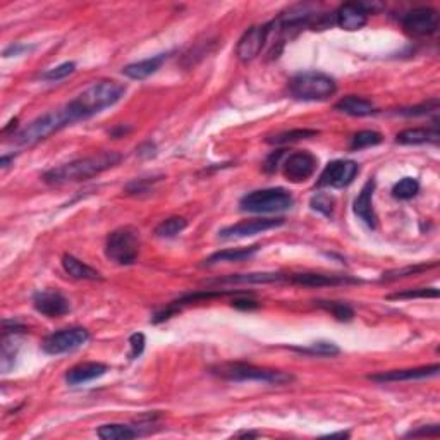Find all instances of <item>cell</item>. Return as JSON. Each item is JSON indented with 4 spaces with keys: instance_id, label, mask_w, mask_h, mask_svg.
Masks as SVG:
<instances>
[{
    "instance_id": "42",
    "label": "cell",
    "mask_w": 440,
    "mask_h": 440,
    "mask_svg": "<svg viewBox=\"0 0 440 440\" xmlns=\"http://www.w3.org/2000/svg\"><path fill=\"white\" fill-rule=\"evenodd\" d=\"M232 307L237 308V310H255L258 308V301L251 299V298H236L232 299Z\"/></svg>"
},
{
    "instance_id": "5",
    "label": "cell",
    "mask_w": 440,
    "mask_h": 440,
    "mask_svg": "<svg viewBox=\"0 0 440 440\" xmlns=\"http://www.w3.org/2000/svg\"><path fill=\"white\" fill-rule=\"evenodd\" d=\"M289 91L298 100H327L337 91L334 78L323 73H301L296 74L289 83Z\"/></svg>"
},
{
    "instance_id": "40",
    "label": "cell",
    "mask_w": 440,
    "mask_h": 440,
    "mask_svg": "<svg viewBox=\"0 0 440 440\" xmlns=\"http://www.w3.org/2000/svg\"><path fill=\"white\" fill-rule=\"evenodd\" d=\"M284 152L285 150H277V152H273L272 155L268 157L267 160H265V165H263L265 172H275L277 167H279V164H280V158L284 157Z\"/></svg>"
},
{
    "instance_id": "33",
    "label": "cell",
    "mask_w": 440,
    "mask_h": 440,
    "mask_svg": "<svg viewBox=\"0 0 440 440\" xmlns=\"http://www.w3.org/2000/svg\"><path fill=\"white\" fill-rule=\"evenodd\" d=\"M420 191V182L415 177H404L392 188V194L398 200H411Z\"/></svg>"
},
{
    "instance_id": "35",
    "label": "cell",
    "mask_w": 440,
    "mask_h": 440,
    "mask_svg": "<svg viewBox=\"0 0 440 440\" xmlns=\"http://www.w3.org/2000/svg\"><path fill=\"white\" fill-rule=\"evenodd\" d=\"M388 299H418V298H439V291L435 287H422V289H408V291L396 292L387 296Z\"/></svg>"
},
{
    "instance_id": "23",
    "label": "cell",
    "mask_w": 440,
    "mask_h": 440,
    "mask_svg": "<svg viewBox=\"0 0 440 440\" xmlns=\"http://www.w3.org/2000/svg\"><path fill=\"white\" fill-rule=\"evenodd\" d=\"M62 267H64L66 273H69L73 279L78 280H102L100 272H97L95 268H91L90 265L83 263L81 260H78L73 255H64L62 256Z\"/></svg>"
},
{
    "instance_id": "8",
    "label": "cell",
    "mask_w": 440,
    "mask_h": 440,
    "mask_svg": "<svg viewBox=\"0 0 440 440\" xmlns=\"http://www.w3.org/2000/svg\"><path fill=\"white\" fill-rule=\"evenodd\" d=\"M90 340V332L83 327H69L47 335L42 343V350L47 355H64V352L76 351Z\"/></svg>"
},
{
    "instance_id": "9",
    "label": "cell",
    "mask_w": 440,
    "mask_h": 440,
    "mask_svg": "<svg viewBox=\"0 0 440 440\" xmlns=\"http://www.w3.org/2000/svg\"><path fill=\"white\" fill-rule=\"evenodd\" d=\"M268 37H270V23L249 28L246 33L239 38V42H237V59L243 62H249L258 57L263 47L267 45Z\"/></svg>"
},
{
    "instance_id": "7",
    "label": "cell",
    "mask_w": 440,
    "mask_h": 440,
    "mask_svg": "<svg viewBox=\"0 0 440 440\" xmlns=\"http://www.w3.org/2000/svg\"><path fill=\"white\" fill-rule=\"evenodd\" d=\"M295 205V198L284 188H268L248 193L241 198L239 207L244 212L251 213H277L291 210Z\"/></svg>"
},
{
    "instance_id": "27",
    "label": "cell",
    "mask_w": 440,
    "mask_h": 440,
    "mask_svg": "<svg viewBox=\"0 0 440 440\" xmlns=\"http://www.w3.org/2000/svg\"><path fill=\"white\" fill-rule=\"evenodd\" d=\"M18 334H4L2 337V352H0V368L2 374H9L11 368L14 367L16 356H18Z\"/></svg>"
},
{
    "instance_id": "25",
    "label": "cell",
    "mask_w": 440,
    "mask_h": 440,
    "mask_svg": "<svg viewBox=\"0 0 440 440\" xmlns=\"http://www.w3.org/2000/svg\"><path fill=\"white\" fill-rule=\"evenodd\" d=\"M440 138L439 129L413 128L404 129L396 136V141L401 145H425V143H437Z\"/></svg>"
},
{
    "instance_id": "34",
    "label": "cell",
    "mask_w": 440,
    "mask_h": 440,
    "mask_svg": "<svg viewBox=\"0 0 440 440\" xmlns=\"http://www.w3.org/2000/svg\"><path fill=\"white\" fill-rule=\"evenodd\" d=\"M437 267V263H432V265H415V267H406V268H398V270H388L382 275V283H391V280H398L403 279V277H410V275H416V273H422L430 270V268Z\"/></svg>"
},
{
    "instance_id": "6",
    "label": "cell",
    "mask_w": 440,
    "mask_h": 440,
    "mask_svg": "<svg viewBox=\"0 0 440 440\" xmlns=\"http://www.w3.org/2000/svg\"><path fill=\"white\" fill-rule=\"evenodd\" d=\"M140 232L134 227H119L107 236L105 255L114 263L128 267L138 260Z\"/></svg>"
},
{
    "instance_id": "11",
    "label": "cell",
    "mask_w": 440,
    "mask_h": 440,
    "mask_svg": "<svg viewBox=\"0 0 440 440\" xmlns=\"http://www.w3.org/2000/svg\"><path fill=\"white\" fill-rule=\"evenodd\" d=\"M403 26L408 33L415 35V37H427V35L437 31L439 14L430 7H418L404 16Z\"/></svg>"
},
{
    "instance_id": "10",
    "label": "cell",
    "mask_w": 440,
    "mask_h": 440,
    "mask_svg": "<svg viewBox=\"0 0 440 440\" xmlns=\"http://www.w3.org/2000/svg\"><path fill=\"white\" fill-rule=\"evenodd\" d=\"M359 165L352 160H334L323 169L319 179L320 188H346L358 176Z\"/></svg>"
},
{
    "instance_id": "41",
    "label": "cell",
    "mask_w": 440,
    "mask_h": 440,
    "mask_svg": "<svg viewBox=\"0 0 440 440\" xmlns=\"http://www.w3.org/2000/svg\"><path fill=\"white\" fill-rule=\"evenodd\" d=\"M439 425H428V427H422L418 430H411L408 434V437H422V435H427V437H437L439 435Z\"/></svg>"
},
{
    "instance_id": "12",
    "label": "cell",
    "mask_w": 440,
    "mask_h": 440,
    "mask_svg": "<svg viewBox=\"0 0 440 440\" xmlns=\"http://www.w3.org/2000/svg\"><path fill=\"white\" fill-rule=\"evenodd\" d=\"M284 219H251L243 220L239 224L229 225L219 232L220 239H241V237L255 236V234L270 231V229L284 225Z\"/></svg>"
},
{
    "instance_id": "16",
    "label": "cell",
    "mask_w": 440,
    "mask_h": 440,
    "mask_svg": "<svg viewBox=\"0 0 440 440\" xmlns=\"http://www.w3.org/2000/svg\"><path fill=\"white\" fill-rule=\"evenodd\" d=\"M440 367L437 363L430 364V367H420V368H408V370H391L382 371V374L370 375L368 379L374 382L386 383V382H413V380H423L430 379V376L439 375Z\"/></svg>"
},
{
    "instance_id": "1",
    "label": "cell",
    "mask_w": 440,
    "mask_h": 440,
    "mask_svg": "<svg viewBox=\"0 0 440 440\" xmlns=\"http://www.w3.org/2000/svg\"><path fill=\"white\" fill-rule=\"evenodd\" d=\"M126 93V85L114 81V79H104V81L93 83L85 91L67 102L66 109L69 112L71 121L79 122L97 116L102 110L116 105Z\"/></svg>"
},
{
    "instance_id": "18",
    "label": "cell",
    "mask_w": 440,
    "mask_h": 440,
    "mask_svg": "<svg viewBox=\"0 0 440 440\" xmlns=\"http://www.w3.org/2000/svg\"><path fill=\"white\" fill-rule=\"evenodd\" d=\"M374 191H375V181L370 179L363 186L362 191L356 196L355 203H352V212H355V215L359 217V220H363L370 229H375L376 225L374 201H371L374 200Z\"/></svg>"
},
{
    "instance_id": "38",
    "label": "cell",
    "mask_w": 440,
    "mask_h": 440,
    "mask_svg": "<svg viewBox=\"0 0 440 440\" xmlns=\"http://www.w3.org/2000/svg\"><path fill=\"white\" fill-rule=\"evenodd\" d=\"M310 205H311L313 210L323 213L325 217H332V212H334V198L328 196V194L319 193L316 196L311 198Z\"/></svg>"
},
{
    "instance_id": "22",
    "label": "cell",
    "mask_w": 440,
    "mask_h": 440,
    "mask_svg": "<svg viewBox=\"0 0 440 440\" xmlns=\"http://www.w3.org/2000/svg\"><path fill=\"white\" fill-rule=\"evenodd\" d=\"M335 110L352 117H367L375 114V105L370 100H364L362 97L350 95V97H344L343 100L337 102Z\"/></svg>"
},
{
    "instance_id": "47",
    "label": "cell",
    "mask_w": 440,
    "mask_h": 440,
    "mask_svg": "<svg viewBox=\"0 0 440 440\" xmlns=\"http://www.w3.org/2000/svg\"><path fill=\"white\" fill-rule=\"evenodd\" d=\"M328 437H350V434H347V432H337V434H331L328 435Z\"/></svg>"
},
{
    "instance_id": "39",
    "label": "cell",
    "mask_w": 440,
    "mask_h": 440,
    "mask_svg": "<svg viewBox=\"0 0 440 440\" xmlns=\"http://www.w3.org/2000/svg\"><path fill=\"white\" fill-rule=\"evenodd\" d=\"M145 335L141 334V332H136V334H133L129 337V346H131V352H129V359H136L140 358L141 352L145 351Z\"/></svg>"
},
{
    "instance_id": "14",
    "label": "cell",
    "mask_w": 440,
    "mask_h": 440,
    "mask_svg": "<svg viewBox=\"0 0 440 440\" xmlns=\"http://www.w3.org/2000/svg\"><path fill=\"white\" fill-rule=\"evenodd\" d=\"M35 310L49 319H59L69 313V301L59 291H40L33 296Z\"/></svg>"
},
{
    "instance_id": "21",
    "label": "cell",
    "mask_w": 440,
    "mask_h": 440,
    "mask_svg": "<svg viewBox=\"0 0 440 440\" xmlns=\"http://www.w3.org/2000/svg\"><path fill=\"white\" fill-rule=\"evenodd\" d=\"M285 280V275L277 272H258V273H237L217 279L219 284H272Z\"/></svg>"
},
{
    "instance_id": "44",
    "label": "cell",
    "mask_w": 440,
    "mask_h": 440,
    "mask_svg": "<svg viewBox=\"0 0 440 440\" xmlns=\"http://www.w3.org/2000/svg\"><path fill=\"white\" fill-rule=\"evenodd\" d=\"M28 50H31V47L21 45V43H16V45H11L9 49L4 52V55H6V57H11V55H21L23 52H28Z\"/></svg>"
},
{
    "instance_id": "4",
    "label": "cell",
    "mask_w": 440,
    "mask_h": 440,
    "mask_svg": "<svg viewBox=\"0 0 440 440\" xmlns=\"http://www.w3.org/2000/svg\"><path fill=\"white\" fill-rule=\"evenodd\" d=\"M71 124H73V121H71L69 112H67L66 105H62L59 107V109L43 114L42 117L35 119L31 124H28L26 128L16 136V141L23 146H33Z\"/></svg>"
},
{
    "instance_id": "45",
    "label": "cell",
    "mask_w": 440,
    "mask_h": 440,
    "mask_svg": "<svg viewBox=\"0 0 440 440\" xmlns=\"http://www.w3.org/2000/svg\"><path fill=\"white\" fill-rule=\"evenodd\" d=\"M11 160H14V155H13V157H7V155H4L2 158H0V165H2V169L9 167V162H11Z\"/></svg>"
},
{
    "instance_id": "13",
    "label": "cell",
    "mask_w": 440,
    "mask_h": 440,
    "mask_svg": "<svg viewBox=\"0 0 440 440\" xmlns=\"http://www.w3.org/2000/svg\"><path fill=\"white\" fill-rule=\"evenodd\" d=\"M316 169V158L308 152L291 153L283 164L285 179L292 182H303L310 179Z\"/></svg>"
},
{
    "instance_id": "17",
    "label": "cell",
    "mask_w": 440,
    "mask_h": 440,
    "mask_svg": "<svg viewBox=\"0 0 440 440\" xmlns=\"http://www.w3.org/2000/svg\"><path fill=\"white\" fill-rule=\"evenodd\" d=\"M335 23L343 30L356 31L368 23V11L363 4H343L335 13Z\"/></svg>"
},
{
    "instance_id": "30",
    "label": "cell",
    "mask_w": 440,
    "mask_h": 440,
    "mask_svg": "<svg viewBox=\"0 0 440 440\" xmlns=\"http://www.w3.org/2000/svg\"><path fill=\"white\" fill-rule=\"evenodd\" d=\"M319 131L316 129H292V131H285V133L277 134V136L268 138V143L272 145H287V143H295L299 140H307V138L316 136Z\"/></svg>"
},
{
    "instance_id": "28",
    "label": "cell",
    "mask_w": 440,
    "mask_h": 440,
    "mask_svg": "<svg viewBox=\"0 0 440 440\" xmlns=\"http://www.w3.org/2000/svg\"><path fill=\"white\" fill-rule=\"evenodd\" d=\"M188 227V220L184 217H169V219L162 220L155 227V236L162 237V239H172L177 234H181Z\"/></svg>"
},
{
    "instance_id": "24",
    "label": "cell",
    "mask_w": 440,
    "mask_h": 440,
    "mask_svg": "<svg viewBox=\"0 0 440 440\" xmlns=\"http://www.w3.org/2000/svg\"><path fill=\"white\" fill-rule=\"evenodd\" d=\"M260 246L255 244V246L249 248H236V249H222V251L213 253L212 256H208L205 260V265H217V263H232V261H244L249 260L253 255L258 253Z\"/></svg>"
},
{
    "instance_id": "26",
    "label": "cell",
    "mask_w": 440,
    "mask_h": 440,
    "mask_svg": "<svg viewBox=\"0 0 440 440\" xmlns=\"http://www.w3.org/2000/svg\"><path fill=\"white\" fill-rule=\"evenodd\" d=\"M97 435L104 440H129L136 439L140 432L133 427L121 425V423H107L98 428Z\"/></svg>"
},
{
    "instance_id": "19",
    "label": "cell",
    "mask_w": 440,
    "mask_h": 440,
    "mask_svg": "<svg viewBox=\"0 0 440 440\" xmlns=\"http://www.w3.org/2000/svg\"><path fill=\"white\" fill-rule=\"evenodd\" d=\"M109 371V367L104 363H81L67 370L66 382L69 386H81V383H88L91 380L100 379Z\"/></svg>"
},
{
    "instance_id": "15",
    "label": "cell",
    "mask_w": 440,
    "mask_h": 440,
    "mask_svg": "<svg viewBox=\"0 0 440 440\" xmlns=\"http://www.w3.org/2000/svg\"><path fill=\"white\" fill-rule=\"evenodd\" d=\"M285 280L296 285H304V287H328V285H347L362 283V280L352 279L350 275H327V273L315 272L291 273V275H285Z\"/></svg>"
},
{
    "instance_id": "36",
    "label": "cell",
    "mask_w": 440,
    "mask_h": 440,
    "mask_svg": "<svg viewBox=\"0 0 440 440\" xmlns=\"http://www.w3.org/2000/svg\"><path fill=\"white\" fill-rule=\"evenodd\" d=\"M439 110V100L434 98V100L425 102L422 105H415V107H408V109H399L398 114L399 116H408V117H416V116H427L430 112H437Z\"/></svg>"
},
{
    "instance_id": "37",
    "label": "cell",
    "mask_w": 440,
    "mask_h": 440,
    "mask_svg": "<svg viewBox=\"0 0 440 440\" xmlns=\"http://www.w3.org/2000/svg\"><path fill=\"white\" fill-rule=\"evenodd\" d=\"M74 71H76V64H74V62H64V64H61V66L54 67V69H49L47 73H43L42 79H45V81H61V79L71 76Z\"/></svg>"
},
{
    "instance_id": "20",
    "label": "cell",
    "mask_w": 440,
    "mask_h": 440,
    "mask_svg": "<svg viewBox=\"0 0 440 440\" xmlns=\"http://www.w3.org/2000/svg\"><path fill=\"white\" fill-rule=\"evenodd\" d=\"M167 57H169V54H158L155 55V57H148V59H145V61L133 62V64H128L124 69H122V74L131 79H138V81H141V79H146L152 76V74H155L157 71L162 67V64L167 61Z\"/></svg>"
},
{
    "instance_id": "29",
    "label": "cell",
    "mask_w": 440,
    "mask_h": 440,
    "mask_svg": "<svg viewBox=\"0 0 440 440\" xmlns=\"http://www.w3.org/2000/svg\"><path fill=\"white\" fill-rule=\"evenodd\" d=\"M316 304H319L320 308H323L325 311L331 313L332 316H334L335 320H339V322H350V320H352V316H355V310L350 307V304L346 303H339V301H315Z\"/></svg>"
},
{
    "instance_id": "32",
    "label": "cell",
    "mask_w": 440,
    "mask_h": 440,
    "mask_svg": "<svg viewBox=\"0 0 440 440\" xmlns=\"http://www.w3.org/2000/svg\"><path fill=\"white\" fill-rule=\"evenodd\" d=\"M382 134L376 133V131H359L355 136L351 138V150H363L370 148V146H376L382 143Z\"/></svg>"
},
{
    "instance_id": "3",
    "label": "cell",
    "mask_w": 440,
    "mask_h": 440,
    "mask_svg": "<svg viewBox=\"0 0 440 440\" xmlns=\"http://www.w3.org/2000/svg\"><path fill=\"white\" fill-rule=\"evenodd\" d=\"M212 375L229 382H261L270 386H285L295 382V375L287 371L272 370V368H260L248 363H222L213 367Z\"/></svg>"
},
{
    "instance_id": "46",
    "label": "cell",
    "mask_w": 440,
    "mask_h": 440,
    "mask_svg": "<svg viewBox=\"0 0 440 440\" xmlns=\"http://www.w3.org/2000/svg\"><path fill=\"white\" fill-rule=\"evenodd\" d=\"M236 437H258V434H255V432H239V434H236Z\"/></svg>"
},
{
    "instance_id": "31",
    "label": "cell",
    "mask_w": 440,
    "mask_h": 440,
    "mask_svg": "<svg viewBox=\"0 0 440 440\" xmlns=\"http://www.w3.org/2000/svg\"><path fill=\"white\" fill-rule=\"evenodd\" d=\"M295 350L303 352V355L320 356V358H332V356H337L340 352L334 343H327V340H319V343H313L308 347H295Z\"/></svg>"
},
{
    "instance_id": "2",
    "label": "cell",
    "mask_w": 440,
    "mask_h": 440,
    "mask_svg": "<svg viewBox=\"0 0 440 440\" xmlns=\"http://www.w3.org/2000/svg\"><path fill=\"white\" fill-rule=\"evenodd\" d=\"M121 160L122 155L117 152H104L98 153V155L78 158V160L69 162V164L61 165V167L47 170V172L43 174V181L54 186L67 184V182L86 181L98 176V174L105 172V170L116 167Z\"/></svg>"
},
{
    "instance_id": "43",
    "label": "cell",
    "mask_w": 440,
    "mask_h": 440,
    "mask_svg": "<svg viewBox=\"0 0 440 440\" xmlns=\"http://www.w3.org/2000/svg\"><path fill=\"white\" fill-rule=\"evenodd\" d=\"M25 325L14 322V320H6L4 322V334H19V332H25Z\"/></svg>"
}]
</instances>
